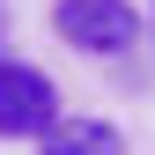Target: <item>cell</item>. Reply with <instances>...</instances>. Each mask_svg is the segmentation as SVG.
Instances as JSON below:
<instances>
[{"mask_svg": "<svg viewBox=\"0 0 155 155\" xmlns=\"http://www.w3.org/2000/svg\"><path fill=\"white\" fill-rule=\"evenodd\" d=\"M52 30L74 52H89V59H118V52L140 45V8L133 0H59L52 8Z\"/></svg>", "mask_w": 155, "mask_h": 155, "instance_id": "cell-1", "label": "cell"}, {"mask_svg": "<svg viewBox=\"0 0 155 155\" xmlns=\"http://www.w3.org/2000/svg\"><path fill=\"white\" fill-rule=\"evenodd\" d=\"M45 155H126V140H118V126H104V118H59L45 133Z\"/></svg>", "mask_w": 155, "mask_h": 155, "instance_id": "cell-3", "label": "cell"}, {"mask_svg": "<svg viewBox=\"0 0 155 155\" xmlns=\"http://www.w3.org/2000/svg\"><path fill=\"white\" fill-rule=\"evenodd\" d=\"M59 126V89L45 67L0 59V140H45Z\"/></svg>", "mask_w": 155, "mask_h": 155, "instance_id": "cell-2", "label": "cell"}]
</instances>
